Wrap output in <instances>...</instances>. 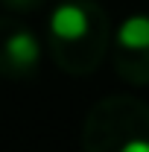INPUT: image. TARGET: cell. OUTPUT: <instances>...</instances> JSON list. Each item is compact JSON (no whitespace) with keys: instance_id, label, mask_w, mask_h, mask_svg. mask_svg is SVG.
<instances>
[{"instance_id":"obj_1","label":"cell","mask_w":149,"mask_h":152,"mask_svg":"<svg viewBox=\"0 0 149 152\" xmlns=\"http://www.w3.org/2000/svg\"><path fill=\"white\" fill-rule=\"evenodd\" d=\"M111 20L96 0H64L47 23V44L53 61L67 76L93 73L111 50Z\"/></svg>"},{"instance_id":"obj_2","label":"cell","mask_w":149,"mask_h":152,"mask_svg":"<svg viewBox=\"0 0 149 152\" xmlns=\"http://www.w3.org/2000/svg\"><path fill=\"white\" fill-rule=\"evenodd\" d=\"M82 152H149V102L114 94L82 120Z\"/></svg>"},{"instance_id":"obj_3","label":"cell","mask_w":149,"mask_h":152,"mask_svg":"<svg viewBox=\"0 0 149 152\" xmlns=\"http://www.w3.org/2000/svg\"><path fill=\"white\" fill-rule=\"evenodd\" d=\"M114 70L131 85H149V15L137 12L120 23L111 41Z\"/></svg>"},{"instance_id":"obj_4","label":"cell","mask_w":149,"mask_h":152,"mask_svg":"<svg viewBox=\"0 0 149 152\" xmlns=\"http://www.w3.org/2000/svg\"><path fill=\"white\" fill-rule=\"evenodd\" d=\"M41 67V44L35 32L15 18H0V76L32 79Z\"/></svg>"},{"instance_id":"obj_5","label":"cell","mask_w":149,"mask_h":152,"mask_svg":"<svg viewBox=\"0 0 149 152\" xmlns=\"http://www.w3.org/2000/svg\"><path fill=\"white\" fill-rule=\"evenodd\" d=\"M0 6L18 12V15H26V12H38L47 6V0H0Z\"/></svg>"}]
</instances>
